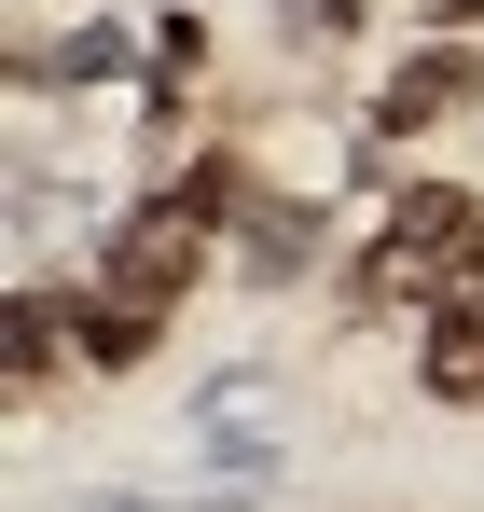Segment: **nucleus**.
I'll return each instance as SVG.
<instances>
[{
  "instance_id": "nucleus-7",
  "label": "nucleus",
  "mask_w": 484,
  "mask_h": 512,
  "mask_svg": "<svg viewBox=\"0 0 484 512\" xmlns=\"http://www.w3.org/2000/svg\"><path fill=\"white\" fill-rule=\"evenodd\" d=\"M402 14H415V28H457V42L484 28V0H402Z\"/></svg>"
},
{
  "instance_id": "nucleus-3",
  "label": "nucleus",
  "mask_w": 484,
  "mask_h": 512,
  "mask_svg": "<svg viewBox=\"0 0 484 512\" xmlns=\"http://www.w3.org/2000/svg\"><path fill=\"white\" fill-rule=\"evenodd\" d=\"M0 360H14V416H42L56 388L83 374V346H70V277H14V305H0Z\"/></svg>"
},
{
  "instance_id": "nucleus-2",
  "label": "nucleus",
  "mask_w": 484,
  "mask_h": 512,
  "mask_svg": "<svg viewBox=\"0 0 484 512\" xmlns=\"http://www.w3.org/2000/svg\"><path fill=\"white\" fill-rule=\"evenodd\" d=\"M471 97H484V56L457 42V28H415V56H388V84H374V111H360V153H415V139H443Z\"/></svg>"
},
{
  "instance_id": "nucleus-8",
  "label": "nucleus",
  "mask_w": 484,
  "mask_h": 512,
  "mask_svg": "<svg viewBox=\"0 0 484 512\" xmlns=\"http://www.w3.org/2000/svg\"><path fill=\"white\" fill-rule=\"evenodd\" d=\"M471 291H484V263H471Z\"/></svg>"
},
{
  "instance_id": "nucleus-6",
  "label": "nucleus",
  "mask_w": 484,
  "mask_h": 512,
  "mask_svg": "<svg viewBox=\"0 0 484 512\" xmlns=\"http://www.w3.org/2000/svg\"><path fill=\"white\" fill-rule=\"evenodd\" d=\"M415 388H429L443 416H484V291H443V305L415 319Z\"/></svg>"
},
{
  "instance_id": "nucleus-1",
  "label": "nucleus",
  "mask_w": 484,
  "mask_h": 512,
  "mask_svg": "<svg viewBox=\"0 0 484 512\" xmlns=\"http://www.w3.org/2000/svg\"><path fill=\"white\" fill-rule=\"evenodd\" d=\"M471 263H484V194L457 167H415V180H388L374 194V222L346 236V319H429L443 291H471Z\"/></svg>"
},
{
  "instance_id": "nucleus-4",
  "label": "nucleus",
  "mask_w": 484,
  "mask_h": 512,
  "mask_svg": "<svg viewBox=\"0 0 484 512\" xmlns=\"http://www.w3.org/2000/svg\"><path fill=\"white\" fill-rule=\"evenodd\" d=\"M166 319H180V305H139V291H111V277L83 263V277H70V346H83V388L139 374V360L166 346Z\"/></svg>"
},
{
  "instance_id": "nucleus-5",
  "label": "nucleus",
  "mask_w": 484,
  "mask_h": 512,
  "mask_svg": "<svg viewBox=\"0 0 484 512\" xmlns=\"http://www.w3.org/2000/svg\"><path fill=\"white\" fill-rule=\"evenodd\" d=\"M305 263H319V194L249 180V208H236V277H249V291H291Z\"/></svg>"
}]
</instances>
